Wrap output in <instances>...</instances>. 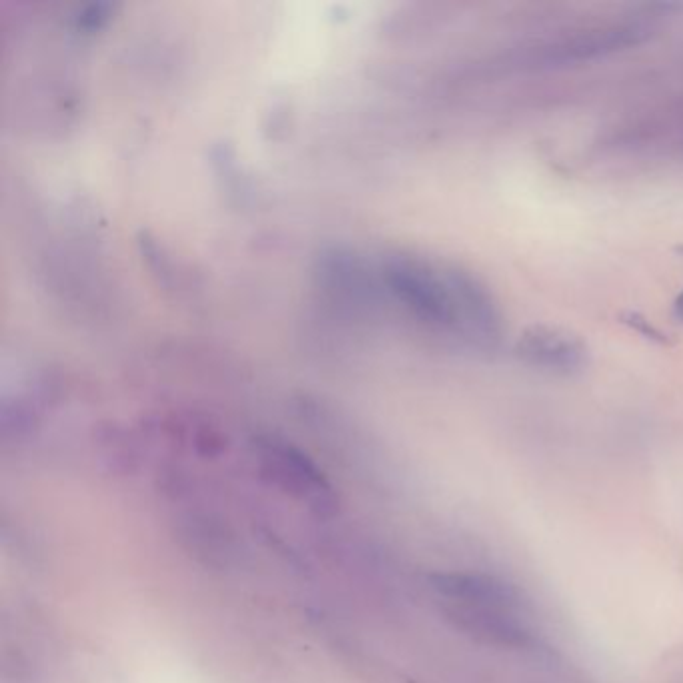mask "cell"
Listing matches in <instances>:
<instances>
[{
	"mask_svg": "<svg viewBox=\"0 0 683 683\" xmlns=\"http://www.w3.org/2000/svg\"><path fill=\"white\" fill-rule=\"evenodd\" d=\"M631 325L633 327H637L643 335H649V337H653V335H659L651 325H649V321H645V319H639L637 315H631Z\"/></svg>",
	"mask_w": 683,
	"mask_h": 683,
	"instance_id": "5b68a950",
	"label": "cell"
},
{
	"mask_svg": "<svg viewBox=\"0 0 683 683\" xmlns=\"http://www.w3.org/2000/svg\"><path fill=\"white\" fill-rule=\"evenodd\" d=\"M445 619L479 643L525 649L535 643L533 613L523 591L491 573L445 571L429 575Z\"/></svg>",
	"mask_w": 683,
	"mask_h": 683,
	"instance_id": "6da1fadb",
	"label": "cell"
},
{
	"mask_svg": "<svg viewBox=\"0 0 683 683\" xmlns=\"http://www.w3.org/2000/svg\"><path fill=\"white\" fill-rule=\"evenodd\" d=\"M673 317L677 321H683V291L677 295V299L673 303Z\"/></svg>",
	"mask_w": 683,
	"mask_h": 683,
	"instance_id": "8992f818",
	"label": "cell"
},
{
	"mask_svg": "<svg viewBox=\"0 0 683 683\" xmlns=\"http://www.w3.org/2000/svg\"><path fill=\"white\" fill-rule=\"evenodd\" d=\"M517 353L531 365L551 371H575L585 363V349L581 341L565 331L551 327L527 329L519 343Z\"/></svg>",
	"mask_w": 683,
	"mask_h": 683,
	"instance_id": "277c9868",
	"label": "cell"
},
{
	"mask_svg": "<svg viewBox=\"0 0 683 683\" xmlns=\"http://www.w3.org/2000/svg\"><path fill=\"white\" fill-rule=\"evenodd\" d=\"M649 29L643 23H613L591 27L581 33L567 35L539 49L537 59L545 65L587 63L599 57L633 49L647 41Z\"/></svg>",
	"mask_w": 683,
	"mask_h": 683,
	"instance_id": "3957f363",
	"label": "cell"
},
{
	"mask_svg": "<svg viewBox=\"0 0 683 683\" xmlns=\"http://www.w3.org/2000/svg\"><path fill=\"white\" fill-rule=\"evenodd\" d=\"M261 477L293 499L307 505L319 517H329L337 509V497L323 473L295 447L277 439L257 443Z\"/></svg>",
	"mask_w": 683,
	"mask_h": 683,
	"instance_id": "7a4b0ae2",
	"label": "cell"
}]
</instances>
